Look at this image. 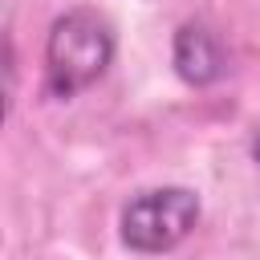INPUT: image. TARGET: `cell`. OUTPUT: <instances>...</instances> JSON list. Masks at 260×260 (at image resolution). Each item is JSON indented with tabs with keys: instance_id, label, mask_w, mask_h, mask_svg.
Returning a JSON list of instances; mask_svg holds the SVG:
<instances>
[{
	"instance_id": "7a4b0ae2",
	"label": "cell",
	"mask_w": 260,
	"mask_h": 260,
	"mask_svg": "<svg viewBox=\"0 0 260 260\" xmlns=\"http://www.w3.org/2000/svg\"><path fill=\"white\" fill-rule=\"evenodd\" d=\"M199 211L203 203L191 187H146L122 203L118 236L138 256H162L195 232Z\"/></svg>"
},
{
	"instance_id": "3957f363",
	"label": "cell",
	"mask_w": 260,
	"mask_h": 260,
	"mask_svg": "<svg viewBox=\"0 0 260 260\" xmlns=\"http://www.w3.org/2000/svg\"><path fill=\"white\" fill-rule=\"evenodd\" d=\"M171 65L179 73V81H187L191 89H207L223 77L228 57H223V41L203 24V20H187L175 28L171 41Z\"/></svg>"
},
{
	"instance_id": "277c9868",
	"label": "cell",
	"mask_w": 260,
	"mask_h": 260,
	"mask_svg": "<svg viewBox=\"0 0 260 260\" xmlns=\"http://www.w3.org/2000/svg\"><path fill=\"white\" fill-rule=\"evenodd\" d=\"M252 158L260 162V130H256V138H252Z\"/></svg>"
},
{
	"instance_id": "6da1fadb",
	"label": "cell",
	"mask_w": 260,
	"mask_h": 260,
	"mask_svg": "<svg viewBox=\"0 0 260 260\" xmlns=\"http://www.w3.org/2000/svg\"><path fill=\"white\" fill-rule=\"evenodd\" d=\"M114 49L118 41L106 16H98L93 8H69L49 24L45 37V93L57 102L77 98L81 89L102 81Z\"/></svg>"
}]
</instances>
